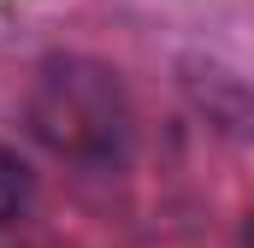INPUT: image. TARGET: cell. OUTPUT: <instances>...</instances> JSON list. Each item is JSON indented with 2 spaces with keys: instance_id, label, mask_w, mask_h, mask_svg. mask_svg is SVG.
Masks as SVG:
<instances>
[{
  "instance_id": "6da1fadb",
  "label": "cell",
  "mask_w": 254,
  "mask_h": 248,
  "mask_svg": "<svg viewBox=\"0 0 254 248\" xmlns=\"http://www.w3.org/2000/svg\"><path fill=\"white\" fill-rule=\"evenodd\" d=\"M36 130L48 148H60L71 160H113L130 136V113L113 71L83 60L48 65V77L36 89Z\"/></svg>"
},
{
  "instance_id": "7a4b0ae2",
  "label": "cell",
  "mask_w": 254,
  "mask_h": 248,
  "mask_svg": "<svg viewBox=\"0 0 254 248\" xmlns=\"http://www.w3.org/2000/svg\"><path fill=\"white\" fill-rule=\"evenodd\" d=\"M30 166L12 154V148H0V248H18L24 237V219H30Z\"/></svg>"
},
{
  "instance_id": "3957f363",
  "label": "cell",
  "mask_w": 254,
  "mask_h": 248,
  "mask_svg": "<svg viewBox=\"0 0 254 248\" xmlns=\"http://www.w3.org/2000/svg\"><path fill=\"white\" fill-rule=\"evenodd\" d=\"M243 248H254V225H249V243H243Z\"/></svg>"
}]
</instances>
